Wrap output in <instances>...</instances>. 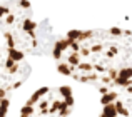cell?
Masks as SVG:
<instances>
[{
    "instance_id": "6",
    "label": "cell",
    "mask_w": 132,
    "mask_h": 117,
    "mask_svg": "<svg viewBox=\"0 0 132 117\" xmlns=\"http://www.w3.org/2000/svg\"><path fill=\"white\" fill-rule=\"evenodd\" d=\"M10 107V94L5 90H0V117H7Z\"/></svg>"
},
{
    "instance_id": "3",
    "label": "cell",
    "mask_w": 132,
    "mask_h": 117,
    "mask_svg": "<svg viewBox=\"0 0 132 117\" xmlns=\"http://www.w3.org/2000/svg\"><path fill=\"white\" fill-rule=\"evenodd\" d=\"M72 109L74 95L69 87H44L32 94L19 117H69Z\"/></svg>"
},
{
    "instance_id": "4",
    "label": "cell",
    "mask_w": 132,
    "mask_h": 117,
    "mask_svg": "<svg viewBox=\"0 0 132 117\" xmlns=\"http://www.w3.org/2000/svg\"><path fill=\"white\" fill-rule=\"evenodd\" d=\"M30 64L25 54L12 49L5 44L0 45V90L13 92L29 79Z\"/></svg>"
},
{
    "instance_id": "5",
    "label": "cell",
    "mask_w": 132,
    "mask_h": 117,
    "mask_svg": "<svg viewBox=\"0 0 132 117\" xmlns=\"http://www.w3.org/2000/svg\"><path fill=\"white\" fill-rule=\"evenodd\" d=\"M100 90V117H132V79Z\"/></svg>"
},
{
    "instance_id": "1",
    "label": "cell",
    "mask_w": 132,
    "mask_h": 117,
    "mask_svg": "<svg viewBox=\"0 0 132 117\" xmlns=\"http://www.w3.org/2000/svg\"><path fill=\"white\" fill-rule=\"evenodd\" d=\"M64 75L99 89L132 77V32L119 27L70 30L52 49Z\"/></svg>"
},
{
    "instance_id": "2",
    "label": "cell",
    "mask_w": 132,
    "mask_h": 117,
    "mask_svg": "<svg viewBox=\"0 0 132 117\" xmlns=\"http://www.w3.org/2000/svg\"><path fill=\"white\" fill-rule=\"evenodd\" d=\"M0 32L7 45L25 55H48L57 42L48 19H35L29 0L0 3Z\"/></svg>"
}]
</instances>
